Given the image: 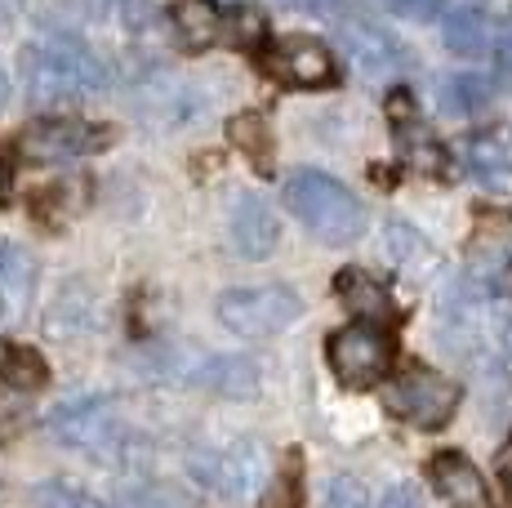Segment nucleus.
Listing matches in <instances>:
<instances>
[{
    "mask_svg": "<svg viewBox=\"0 0 512 508\" xmlns=\"http://www.w3.org/2000/svg\"><path fill=\"white\" fill-rule=\"evenodd\" d=\"M299 295L290 286H241L219 299V321L241 339H268L299 321Z\"/></svg>",
    "mask_w": 512,
    "mask_h": 508,
    "instance_id": "4",
    "label": "nucleus"
},
{
    "mask_svg": "<svg viewBox=\"0 0 512 508\" xmlns=\"http://www.w3.org/2000/svg\"><path fill=\"white\" fill-rule=\"evenodd\" d=\"M49 433H54L63 446L85 451V455H116L125 442L116 402L112 397H98V393H81V397L58 402L49 410Z\"/></svg>",
    "mask_w": 512,
    "mask_h": 508,
    "instance_id": "3",
    "label": "nucleus"
},
{
    "mask_svg": "<svg viewBox=\"0 0 512 508\" xmlns=\"http://www.w3.org/2000/svg\"><path fill=\"white\" fill-rule=\"evenodd\" d=\"M468 174L495 197H512V152L499 134H472L464 148Z\"/></svg>",
    "mask_w": 512,
    "mask_h": 508,
    "instance_id": "15",
    "label": "nucleus"
},
{
    "mask_svg": "<svg viewBox=\"0 0 512 508\" xmlns=\"http://www.w3.org/2000/svg\"><path fill=\"white\" fill-rule=\"evenodd\" d=\"M9 14H18V0H0V18H9Z\"/></svg>",
    "mask_w": 512,
    "mask_h": 508,
    "instance_id": "30",
    "label": "nucleus"
},
{
    "mask_svg": "<svg viewBox=\"0 0 512 508\" xmlns=\"http://www.w3.org/2000/svg\"><path fill=\"white\" fill-rule=\"evenodd\" d=\"M326 508H370V491L357 477H334L326 491Z\"/></svg>",
    "mask_w": 512,
    "mask_h": 508,
    "instance_id": "25",
    "label": "nucleus"
},
{
    "mask_svg": "<svg viewBox=\"0 0 512 508\" xmlns=\"http://www.w3.org/2000/svg\"><path fill=\"white\" fill-rule=\"evenodd\" d=\"M5 103H9V76L0 72V107H5Z\"/></svg>",
    "mask_w": 512,
    "mask_h": 508,
    "instance_id": "31",
    "label": "nucleus"
},
{
    "mask_svg": "<svg viewBox=\"0 0 512 508\" xmlns=\"http://www.w3.org/2000/svg\"><path fill=\"white\" fill-rule=\"evenodd\" d=\"M392 357H397L392 335L383 326H374V321H357V326L339 330V335L330 339L334 375H339L343 384H352V388L379 384V379L392 370Z\"/></svg>",
    "mask_w": 512,
    "mask_h": 508,
    "instance_id": "6",
    "label": "nucleus"
},
{
    "mask_svg": "<svg viewBox=\"0 0 512 508\" xmlns=\"http://www.w3.org/2000/svg\"><path fill=\"white\" fill-rule=\"evenodd\" d=\"M228 23L232 18L214 0H179L174 5V32H179V41L187 50H205L219 36H228Z\"/></svg>",
    "mask_w": 512,
    "mask_h": 508,
    "instance_id": "18",
    "label": "nucleus"
},
{
    "mask_svg": "<svg viewBox=\"0 0 512 508\" xmlns=\"http://www.w3.org/2000/svg\"><path fill=\"white\" fill-rule=\"evenodd\" d=\"M428 477H432L437 495H441V500H446L450 508H490L486 477L477 473V464H472L468 455L441 451V455L428 464Z\"/></svg>",
    "mask_w": 512,
    "mask_h": 508,
    "instance_id": "11",
    "label": "nucleus"
},
{
    "mask_svg": "<svg viewBox=\"0 0 512 508\" xmlns=\"http://www.w3.org/2000/svg\"><path fill=\"white\" fill-rule=\"evenodd\" d=\"M334 290L348 299L352 312H361V317L374 321V326H379V321H392V317H397V304H392L388 286H383L379 277H370L366 268H343L339 281H334Z\"/></svg>",
    "mask_w": 512,
    "mask_h": 508,
    "instance_id": "17",
    "label": "nucleus"
},
{
    "mask_svg": "<svg viewBox=\"0 0 512 508\" xmlns=\"http://www.w3.org/2000/svg\"><path fill=\"white\" fill-rule=\"evenodd\" d=\"M459 384L446 375H437V370L428 366H410L401 379H392L388 393H383V402L397 419H406V424L415 428H441L450 415H455L459 406Z\"/></svg>",
    "mask_w": 512,
    "mask_h": 508,
    "instance_id": "5",
    "label": "nucleus"
},
{
    "mask_svg": "<svg viewBox=\"0 0 512 508\" xmlns=\"http://www.w3.org/2000/svg\"><path fill=\"white\" fill-rule=\"evenodd\" d=\"M388 116H392V125H397V148H401V156H406V165H415V170H423V174H441V179H446V174H450V156L419 125V112H415V103H410L406 90L392 94Z\"/></svg>",
    "mask_w": 512,
    "mask_h": 508,
    "instance_id": "10",
    "label": "nucleus"
},
{
    "mask_svg": "<svg viewBox=\"0 0 512 508\" xmlns=\"http://www.w3.org/2000/svg\"><path fill=\"white\" fill-rule=\"evenodd\" d=\"M23 90L32 107H72L103 90V63L72 32H49L23 50Z\"/></svg>",
    "mask_w": 512,
    "mask_h": 508,
    "instance_id": "1",
    "label": "nucleus"
},
{
    "mask_svg": "<svg viewBox=\"0 0 512 508\" xmlns=\"http://www.w3.org/2000/svg\"><path fill=\"white\" fill-rule=\"evenodd\" d=\"M107 143V134L98 125L72 121V116H54V121H36L27 125V134L18 139V152L27 161L58 165V161H76V156H90Z\"/></svg>",
    "mask_w": 512,
    "mask_h": 508,
    "instance_id": "8",
    "label": "nucleus"
},
{
    "mask_svg": "<svg viewBox=\"0 0 512 508\" xmlns=\"http://www.w3.org/2000/svg\"><path fill=\"white\" fill-rule=\"evenodd\" d=\"M268 67L281 81L303 85V90H312V85H334V76H339L334 54L321 41H312V36H285V41H277Z\"/></svg>",
    "mask_w": 512,
    "mask_h": 508,
    "instance_id": "9",
    "label": "nucleus"
},
{
    "mask_svg": "<svg viewBox=\"0 0 512 508\" xmlns=\"http://www.w3.org/2000/svg\"><path fill=\"white\" fill-rule=\"evenodd\" d=\"M499 72H504L508 81H512V32L504 36V41H499Z\"/></svg>",
    "mask_w": 512,
    "mask_h": 508,
    "instance_id": "28",
    "label": "nucleus"
},
{
    "mask_svg": "<svg viewBox=\"0 0 512 508\" xmlns=\"http://www.w3.org/2000/svg\"><path fill=\"white\" fill-rule=\"evenodd\" d=\"M499 495H504V504L512 508V433H508L504 451H499Z\"/></svg>",
    "mask_w": 512,
    "mask_h": 508,
    "instance_id": "26",
    "label": "nucleus"
},
{
    "mask_svg": "<svg viewBox=\"0 0 512 508\" xmlns=\"http://www.w3.org/2000/svg\"><path fill=\"white\" fill-rule=\"evenodd\" d=\"M339 41L366 76H392L397 67H406V50L397 45V36L374 27V23H343Z\"/></svg>",
    "mask_w": 512,
    "mask_h": 508,
    "instance_id": "12",
    "label": "nucleus"
},
{
    "mask_svg": "<svg viewBox=\"0 0 512 508\" xmlns=\"http://www.w3.org/2000/svg\"><path fill=\"white\" fill-rule=\"evenodd\" d=\"M285 205L294 219L312 232V237L330 241V246H348L366 232V205L352 197L339 179L321 170H299L285 179Z\"/></svg>",
    "mask_w": 512,
    "mask_h": 508,
    "instance_id": "2",
    "label": "nucleus"
},
{
    "mask_svg": "<svg viewBox=\"0 0 512 508\" xmlns=\"http://www.w3.org/2000/svg\"><path fill=\"white\" fill-rule=\"evenodd\" d=\"M192 473L223 500H245L268 486V451L259 442H228L192 459Z\"/></svg>",
    "mask_w": 512,
    "mask_h": 508,
    "instance_id": "7",
    "label": "nucleus"
},
{
    "mask_svg": "<svg viewBox=\"0 0 512 508\" xmlns=\"http://www.w3.org/2000/svg\"><path fill=\"white\" fill-rule=\"evenodd\" d=\"M441 107L450 116H477L490 107V81L486 76H472V72H459V76H446L441 81Z\"/></svg>",
    "mask_w": 512,
    "mask_h": 508,
    "instance_id": "21",
    "label": "nucleus"
},
{
    "mask_svg": "<svg viewBox=\"0 0 512 508\" xmlns=\"http://www.w3.org/2000/svg\"><path fill=\"white\" fill-rule=\"evenodd\" d=\"M192 379L210 393L223 397H254L259 393V366L250 357H205L201 366L192 370Z\"/></svg>",
    "mask_w": 512,
    "mask_h": 508,
    "instance_id": "16",
    "label": "nucleus"
},
{
    "mask_svg": "<svg viewBox=\"0 0 512 508\" xmlns=\"http://www.w3.org/2000/svg\"><path fill=\"white\" fill-rule=\"evenodd\" d=\"M45 357L27 344H14V339H0V379L9 388H41L45 384Z\"/></svg>",
    "mask_w": 512,
    "mask_h": 508,
    "instance_id": "20",
    "label": "nucleus"
},
{
    "mask_svg": "<svg viewBox=\"0 0 512 508\" xmlns=\"http://www.w3.org/2000/svg\"><path fill=\"white\" fill-rule=\"evenodd\" d=\"M232 143H236V148H241L245 156H250V161L259 165L263 174L272 170V130H268V121H263L259 112L236 116V121H232Z\"/></svg>",
    "mask_w": 512,
    "mask_h": 508,
    "instance_id": "22",
    "label": "nucleus"
},
{
    "mask_svg": "<svg viewBox=\"0 0 512 508\" xmlns=\"http://www.w3.org/2000/svg\"><path fill=\"white\" fill-rule=\"evenodd\" d=\"M232 241L245 259H268L281 241V223L263 197H241L232 210Z\"/></svg>",
    "mask_w": 512,
    "mask_h": 508,
    "instance_id": "13",
    "label": "nucleus"
},
{
    "mask_svg": "<svg viewBox=\"0 0 512 508\" xmlns=\"http://www.w3.org/2000/svg\"><path fill=\"white\" fill-rule=\"evenodd\" d=\"M441 36H446L450 54H464V58L486 54V45H490V27H486V18H481L477 5L450 9L446 23H441Z\"/></svg>",
    "mask_w": 512,
    "mask_h": 508,
    "instance_id": "19",
    "label": "nucleus"
},
{
    "mask_svg": "<svg viewBox=\"0 0 512 508\" xmlns=\"http://www.w3.org/2000/svg\"><path fill=\"white\" fill-rule=\"evenodd\" d=\"M259 508H303V477H299V455H285L281 473L268 482V495H263Z\"/></svg>",
    "mask_w": 512,
    "mask_h": 508,
    "instance_id": "23",
    "label": "nucleus"
},
{
    "mask_svg": "<svg viewBox=\"0 0 512 508\" xmlns=\"http://www.w3.org/2000/svg\"><path fill=\"white\" fill-rule=\"evenodd\" d=\"M499 344H504V353L512 357V312H508L504 321H499Z\"/></svg>",
    "mask_w": 512,
    "mask_h": 508,
    "instance_id": "29",
    "label": "nucleus"
},
{
    "mask_svg": "<svg viewBox=\"0 0 512 508\" xmlns=\"http://www.w3.org/2000/svg\"><path fill=\"white\" fill-rule=\"evenodd\" d=\"M32 500H36V508H107V504H98L94 495L76 491V486H67V482H41L32 491Z\"/></svg>",
    "mask_w": 512,
    "mask_h": 508,
    "instance_id": "24",
    "label": "nucleus"
},
{
    "mask_svg": "<svg viewBox=\"0 0 512 508\" xmlns=\"http://www.w3.org/2000/svg\"><path fill=\"white\" fill-rule=\"evenodd\" d=\"M285 5H312V0H285Z\"/></svg>",
    "mask_w": 512,
    "mask_h": 508,
    "instance_id": "32",
    "label": "nucleus"
},
{
    "mask_svg": "<svg viewBox=\"0 0 512 508\" xmlns=\"http://www.w3.org/2000/svg\"><path fill=\"white\" fill-rule=\"evenodd\" d=\"M379 508H423V500H419L415 486H392V491L383 495Z\"/></svg>",
    "mask_w": 512,
    "mask_h": 508,
    "instance_id": "27",
    "label": "nucleus"
},
{
    "mask_svg": "<svg viewBox=\"0 0 512 508\" xmlns=\"http://www.w3.org/2000/svg\"><path fill=\"white\" fill-rule=\"evenodd\" d=\"M32 286H36L32 254L0 237V326H14L23 317L27 304H32Z\"/></svg>",
    "mask_w": 512,
    "mask_h": 508,
    "instance_id": "14",
    "label": "nucleus"
}]
</instances>
